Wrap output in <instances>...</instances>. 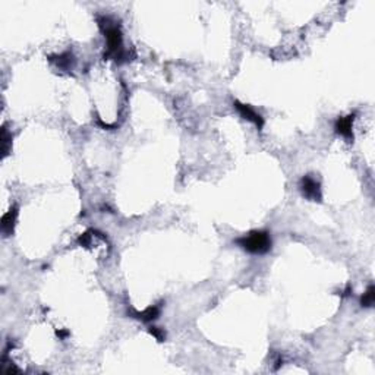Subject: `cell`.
I'll return each instance as SVG.
<instances>
[{
    "label": "cell",
    "instance_id": "12",
    "mask_svg": "<svg viewBox=\"0 0 375 375\" xmlns=\"http://www.w3.org/2000/svg\"><path fill=\"white\" fill-rule=\"evenodd\" d=\"M56 334H57V337H59V339H65V337H67V334H69V333H67L66 330H57V331H56Z\"/></svg>",
    "mask_w": 375,
    "mask_h": 375
},
{
    "label": "cell",
    "instance_id": "10",
    "mask_svg": "<svg viewBox=\"0 0 375 375\" xmlns=\"http://www.w3.org/2000/svg\"><path fill=\"white\" fill-rule=\"evenodd\" d=\"M11 141H12V135L3 126V129H2V153H3V157H6L8 153H9Z\"/></svg>",
    "mask_w": 375,
    "mask_h": 375
},
{
    "label": "cell",
    "instance_id": "7",
    "mask_svg": "<svg viewBox=\"0 0 375 375\" xmlns=\"http://www.w3.org/2000/svg\"><path fill=\"white\" fill-rule=\"evenodd\" d=\"M17 215L18 210L14 207V208H11L9 211L2 217V230H3V233L6 236L12 235L14 228H15V221H17Z\"/></svg>",
    "mask_w": 375,
    "mask_h": 375
},
{
    "label": "cell",
    "instance_id": "6",
    "mask_svg": "<svg viewBox=\"0 0 375 375\" xmlns=\"http://www.w3.org/2000/svg\"><path fill=\"white\" fill-rule=\"evenodd\" d=\"M131 315L132 318L141 320L144 323H151V321H154V320L159 318V315H160V307L159 305H153V307H148L147 310L141 311V312L133 311V312H131Z\"/></svg>",
    "mask_w": 375,
    "mask_h": 375
},
{
    "label": "cell",
    "instance_id": "3",
    "mask_svg": "<svg viewBox=\"0 0 375 375\" xmlns=\"http://www.w3.org/2000/svg\"><path fill=\"white\" fill-rule=\"evenodd\" d=\"M301 191L305 198H308L311 201H315V202H321V186H320V182L314 179L312 176H304L301 179Z\"/></svg>",
    "mask_w": 375,
    "mask_h": 375
},
{
    "label": "cell",
    "instance_id": "9",
    "mask_svg": "<svg viewBox=\"0 0 375 375\" xmlns=\"http://www.w3.org/2000/svg\"><path fill=\"white\" fill-rule=\"evenodd\" d=\"M50 60L54 62L56 65L59 66V67H62V69H67L69 65L72 63V54H70V53H63V54H60V56L51 57Z\"/></svg>",
    "mask_w": 375,
    "mask_h": 375
},
{
    "label": "cell",
    "instance_id": "1",
    "mask_svg": "<svg viewBox=\"0 0 375 375\" xmlns=\"http://www.w3.org/2000/svg\"><path fill=\"white\" fill-rule=\"evenodd\" d=\"M98 25H100L101 31L104 33L106 41H107V51H106L104 57L113 59L119 63L128 60V51L122 47L120 27L116 22H113L109 17L98 18Z\"/></svg>",
    "mask_w": 375,
    "mask_h": 375
},
{
    "label": "cell",
    "instance_id": "11",
    "mask_svg": "<svg viewBox=\"0 0 375 375\" xmlns=\"http://www.w3.org/2000/svg\"><path fill=\"white\" fill-rule=\"evenodd\" d=\"M149 334H153L159 342H164L166 340V333H164L162 328H159V327H149Z\"/></svg>",
    "mask_w": 375,
    "mask_h": 375
},
{
    "label": "cell",
    "instance_id": "5",
    "mask_svg": "<svg viewBox=\"0 0 375 375\" xmlns=\"http://www.w3.org/2000/svg\"><path fill=\"white\" fill-rule=\"evenodd\" d=\"M353 120H355V114H349V116L340 117L336 122V132L340 133L344 138H347V139H353V131H352Z\"/></svg>",
    "mask_w": 375,
    "mask_h": 375
},
{
    "label": "cell",
    "instance_id": "2",
    "mask_svg": "<svg viewBox=\"0 0 375 375\" xmlns=\"http://www.w3.org/2000/svg\"><path fill=\"white\" fill-rule=\"evenodd\" d=\"M236 244L239 245L242 249H245L249 254H255V255H262L267 254L271 249V238L268 232L264 230H255L251 232L249 235H246L244 238L236 239Z\"/></svg>",
    "mask_w": 375,
    "mask_h": 375
},
{
    "label": "cell",
    "instance_id": "4",
    "mask_svg": "<svg viewBox=\"0 0 375 375\" xmlns=\"http://www.w3.org/2000/svg\"><path fill=\"white\" fill-rule=\"evenodd\" d=\"M235 107H236V110L239 112V114H241L244 119L252 122L258 129H261L262 126H264V119L261 117V114L257 113L251 106L242 104V103H239V101H235Z\"/></svg>",
    "mask_w": 375,
    "mask_h": 375
},
{
    "label": "cell",
    "instance_id": "8",
    "mask_svg": "<svg viewBox=\"0 0 375 375\" xmlns=\"http://www.w3.org/2000/svg\"><path fill=\"white\" fill-rule=\"evenodd\" d=\"M374 302H375V287H374V284H371V286L368 287V290L362 294V297H360V305H362L363 308H371V307L374 305Z\"/></svg>",
    "mask_w": 375,
    "mask_h": 375
}]
</instances>
